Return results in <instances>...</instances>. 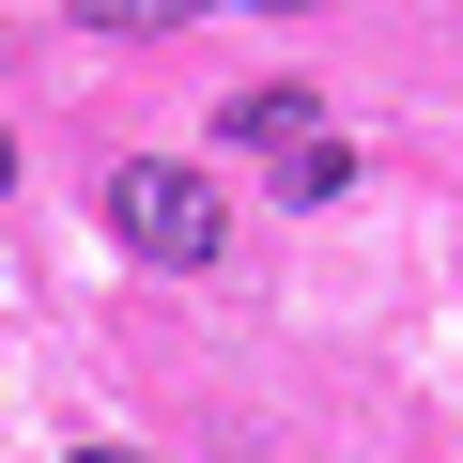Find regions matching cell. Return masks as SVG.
Listing matches in <instances>:
<instances>
[{
  "label": "cell",
  "instance_id": "7",
  "mask_svg": "<svg viewBox=\"0 0 463 463\" xmlns=\"http://www.w3.org/2000/svg\"><path fill=\"white\" fill-rule=\"evenodd\" d=\"M78 463H139V448H78Z\"/></svg>",
  "mask_w": 463,
  "mask_h": 463
},
{
  "label": "cell",
  "instance_id": "4",
  "mask_svg": "<svg viewBox=\"0 0 463 463\" xmlns=\"http://www.w3.org/2000/svg\"><path fill=\"white\" fill-rule=\"evenodd\" d=\"M78 16H93V32H185L201 0H78Z\"/></svg>",
  "mask_w": 463,
  "mask_h": 463
},
{
  "label": "cell",
  "instance_id": "1",
  "mask_svg": "<svg viewBox=\"0 0 463 463\" xmlns=\"http://www.w3.org/2000/svg\"><path fill=\"white\" fill-rule=\"evenodd\" d=\"M109 232H124L139 263H170V279H201V263L232 248L216 185H201V170H170V155H124V170H109Z\"/></svg>",
  "mask_w": 463,
  "mask_h": 463
},
{
  "label": "cell",
  "instance_id": "2",
  "mask_svg": "<svg viewBox=\"0 0 463 463\" xmlns=\"http://www.w3.org/2000/svg\"><path fill=\"white\" fill-rule=\"evenodd\" d=\"M232 124H248L263 155H294V139H325V93H294V78H279V93H248V109H232Z\"/></svg>",
  "mask_w": 463,
  "mask_h": 463
},
{
  "label": "cell",
  "instance_id": "5",
  "mask_svg": "<svg viewBox=\"0 0 463 463\" xmlns=\"http://www.w3.org/2000/svg\"><path fill=\"white\" fill-rule=\"evenodd\" d=\"M0 185H16V124H0Z\"/></svg>",
  "mask_w": 463,
  "mask_h": 463
},
{
  "label": "cell",
  "instance_id": "3",
  "mask_svg": "<svg viewBox=\"0 0 463 463\" xmlns=\"http://www.w3.org/2000/svg\"><path fill=\"white\" fill-rule=\"evenodd\" d=\"M279 185H294V201H340V185H355V139H294Z\"/></svg>",
  "mask_w": 463,
  "mask_h": 463
},
{
  "label": "cell",
  "instance_id": "6",
  "mask_svg": "<svg viewBox=\"0 0 463 463\" xmlns=\"http://www.w3.org/2000/svg\"><path fill=\"white\" fill-rule=\"evenodd\" d=\"M248 16H309V0H248Z\"/></svg>",
  "mask_w": 463,
  "mask_h": 463
}]
</instances>
